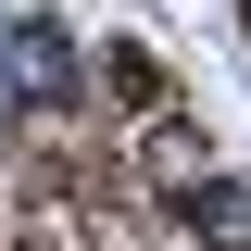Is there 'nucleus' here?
Returning <instances> with one entry per match:
<instances>
[{"instance_id": "obj_1", "label": "nucleus", "mask_w": 251, "mask_h": 251, "mask_svg": "<svg viewBox=\"0 0 251 251\" xmlns=\"http://www.w3.org/2000/svg\"><path fill=\"white\" fill-rule=\"evenodd\" d=\"M0 88H13V100H38V113H50V100H75V38H63V25H13Z\"/></svg>"}, {"instance_id": "obj_2", "label": "nucleus", "mask_w": 251, "mask_h": 251, "mask_svg": "<svg viewBox=\"0 0 251 251\" xmlns=\"http://www.w3.org/2000/svg\"><path fill=\"white\" fill-rule=\"evenodd\" d=\"M201 239H214V251H251V188L239 176H201Z\"/></svg>"}]
</instances>
